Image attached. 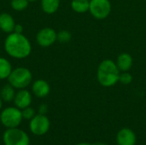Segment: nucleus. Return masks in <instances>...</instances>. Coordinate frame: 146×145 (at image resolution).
<instances>
[{"instance_id": "6", "label": "nucleus", "mask_w": 146, "mask_h": 145, "mask_svg": "<svg viewBox=\"0 0 146 145\" xmlns=\"http://www.w3.org/2000/svg\"><path fill=\"white\" fill-rule=\"evenodd\" d=\"M30 131L36 136H43L47 133L50 127L49 118L45 115H37L31 121L29 124Z\"/></svg>"}, {"instance_id": "11", "label": "nucleus", "mask_w": 146, "mask_h": 145, "mask_svg": "<svg viewBox=\"0 0 146 145\" xmlns=\"http://www.w3.org/2000/svg\"><path fill=\"white\" fill-rule=\"evenodd\" d=\"M33 92L38 97H45L50 91V85L44 79L35 80L33 84Z\"/></svg>"}, {"instance_id": "5", "label": "nucleus", "mask_w": 146, "mask_h": 145, "mask_svg": "<svg viewBox=\"0 0 146 145\" xmlns=\"http://www.w3.org/2000/svg\"><path fill=\"white\" fill-rule=\"evenodd\" d=\"M22 119L23 117L20 109L14 107L4 109L0 115V121L7 128L17 127L21 123Z\"/></svg>"}, {"instance_id": "14", "label": "nucleus", "mask_w": 146, "mask_h": 145, "mask_svg": "<svg viewBox=\"0 0 146 145\" xmlns=\"http://www.w3.org/2000/svg\"><path fill=\"white\" fill-rule=\"evenodd\" d=\"M60 6V0H41V7L46 14H54Z\"/></svg>"}, {"instance_id": "2", "label": "nucleus", "mask_w": 146, "mask_h": 145, "mask_svg": "<svg viewBox=\"0 0 146 145\" xmlns=\"http://www.w3.org/2000/svg\"><path fill=\"white\" fill-rule=\"evenodd\" d=\"M120 79V69L112 60L103 61L98 68V80L104 87L115 85Z\"/></svg>"}, {"instance_id": "19", "label": "nucleus", "mask_w": 146, "mask_h": 145, "mask_svg": "<svg viewBox=\"0 0 146 145\" xmlns=\"http://www.w3.org/2000/svg\"><path fill=\"white\" fill-rule=\"evenodd\" d=\"M71 38H72L71 33L68 31H66V30L61 31L59 33H57V40L60 43H62V44L69 42Z\"/></svg>"}, {"instance_id": "10", "label": "nucleus", "mask_w": 146, "mask_h": 145, "mask_svg": "<svg viewBox=\"0 0 146 145\" xmlns=\"http://www.w3.org/2000/svg\"><path fill=\"white\" fill-rule=\"evenodd\" d=\"M14 103L16 106V108L20 109H26L30 106L32 103V95L31 93L27 91L21 89L15 96Z\"/></svg>"}, {"instance_id": "7", "label": "nucleus", "mask_w": 146, "mask_h": 145, "mask_svg": "<svg viewBox=\"0 0 146 145\" xmlns=\"http://www.w3.org/2000/svg\"><path fill=\"white\" fill-rule=\"evenodd\" d=\"M89 10L95 18L102 20L110 14L111 3L109 0H91Z\"/></svg>"}, {"instance_id": "13", "label": "nucleus", "mask_w": 146, "mask_h": 145, "mask_svg": "<svg viewBox=\"0 0 146 145\" xmlns=\"http://www.w3.org/2000/svg\"><path fill=\"white\" fill-rule=\"evenodd\" d=\"M133 61L131 55H129L128 53H122L118 56L116 65L121 71L127 72L131 69L133 66Z\"/></svg>"}, {"instance_id": "27", "label": "nucleus", "mask_w": 146, "mask_h": 145, "mask_svg": "<svg viewBox=\"0 0 146 145\" xmlns=\"http://www.w3.org/2000/svg\"><path fill=\"white\" fill-rule=\"evenodd\" d=\"M29 2H35V1H38V0H28Z\"/></svg>"}, {"instance_id": "18", "label": "nucleus", "mask_w": 146, "mask_h": 145, "mask_svg": "<svg viewBox=\"0 0 146 145\" xmlns=\"http://www.w3.org/2000/svg\"><path fill=\"white\" fill-rule=\"evenodd\" d=\"M28 3H29L28 0H11L10 5L14 10L22 11L27 8Z\"/></svg>"}, {"instance_id": "12", "label": "nucleus", "mask_w": 146, "mask_h": 145, "mask_svg": "<svg viewBox=\"0 0 146 145\" xmlns=\"http://www.w3.org/2000/svg\"><path fill=\"white\" fill-rule=\"evenodd\" d=\"M15 26V20L11 15L8 13L0 14V29L3 32L6 33H11L14 32Z\"/></svg>"}, {"instance_id": "28", "label": "nucleus", "mask_w": 146, "mask_h": 145, "mask_svg": "<svg viewBox=\"0 0 146 145\" xmlns=\"http://www.w3.org/2000/svg\"><path fill=\"white\" fill-rule=\"evenodd\" d=\"M89 1H91V0H89Z\"/></svg>"}, {"instance_id": "26", "label": "nucleus", "mask_w": 146, "mask_h": 145, "mask_svg": "<svg viewBox=\"0 0 146 145\" xmlns=\"http://www.w3.org/2000/svg\"><path fill=\"white\" fill-rule=\"evenodd\" d=\"M93 145H109V144H104V143H98V144H93Z\"/></svg>"}, {"instance_id": "25", "label": "nucleus", "mask_w": 146, "mask_h": 145, "mask_svg": "<svg viewBox=\"0 0 146 145\" xmlns=\"http://www.w3.org/2000/svg\"><path fill=\"white\" fill-rule=\"evenodd\" d=\"M2 106H3V100H2V98L0 97V109H2Z\"/></svg>"}, {"instance_id": "23", "label": "nucleus", "mask_w": 146, "mask_h": 145, "mask_svg": "<svg viewBox=\"0 0 146 145\" xmlns=\"http://www.w3.org/2000/svg\"><path fill=\"white\" fill-rule=\"evenodd\" d=\"M23 32V27L21 25H15V29H14V32L16 33H22Z\"/></svg>"}, {"instance_id": "24", "label": "nucleus", "mask_w": 146, "mask_h": 145, "mask_svg": "<svg viewBox=\"0 0 146 145\" xmlns=\"http://www.w3.org/2000/svg\"><path fill=\"white\" fill-rule=\"evenodd\" d=\"M75 145H93V144H88V143H79V144H77Z\"/></svg>"}, {"instance_id": "3", "label": "nucleus", "mask_w": 146, "mask_h": 145, "mask_svg": "<svg viewBox=\"0 0 146 145\" xmlns=\"http://www.w3.org/2000/svg\"><path fill=\"white\" fill-rule=\"evenodd\" d=\"M33 79L32 73L27 68H17L12 70L8 80L9 85L16 89H24L30 85Z\"/></svg>"}, {"instance_id": "1", "label": "nucleus", "mask_w": 146, "mask_h": 145, "mask_svg": "<svg viewBox=\"0 0 146 145\" xmlns=\"http://www.w3.org/2000/svg\"><path fill=\"white\" fill-rule=\"evenodd\" d=\"M4 50L13 58L24 59L30 55L32 46L26 36L13 32L8 35L4 41Z\"/></svg>"}, {"instance_id": "20", "label": "nucleus", "mask_w": 146, "mask_h": 145, "mask_svg": "<svg viewBox=\"0 0 146 145\" xmlns=\"http://www.w3.org/2000/svg\"><path fill=\"white\" fill-rule=\"evenodd\" d=\"M21 114H22L23 119H26V120H32L35 116V111H34V109H32V108H30V107H27L26 109H23L22 111H21Z\"/></svg>"}, {"instance_id": "9", "label": "nucleus", "mask_w": 146, "mask_h": 145, "mask_svg": "<svg viewBox=\"0 0 146 145\" xmlns=\"http://www.w3.org/2000/svg\"><path fill=\"white\" fill-rule=\"evenodd\" d=\"M115 140L117 145H135L137 136L132 129L125 127L117 132Z\"/></svg>"}, {"instance_id": "16", "label": "nucleus", "mask_w": 146, "mask_h": 145, "mask_svg": "<svg viewBox=\"0 0 146 145\" xmlns=\"http://www.w3.org/2000/svg\"><path fill=\"white\" fill-rule=\"evenodd\" d=\"M73 10L77 13H85L89 10L90 1L89 0H73L71 3Z\"/></svg>"}, {"instance_id": "22", "label": "nucleus", "mask_w": 146, "mask_h": 145, "mask_svg": "<svg viewBox=\"0 0 146 145\" xmlns=\"http://www.w3.org/2000/svg\"><path fill=\"white\" fill-rule=\"evenodd\" d=\"M48 111V106L46 104H41L38 107V114L40 115H45Z\"/></svg>"}, {"instance_id": "4", "label": "nucleus", "mask_w": 146, "mask_h": 145, "mask_svg": "<svg viewBox=\"0 0 146 145\" xmlns=\"http://www.w3.org/2000/svg\"><path fill=\"white\" fill-rule=\"evenodd\" d=\"M3 141L4 145H29L30 144L28 135L17 127L8 128L3 133Z\"/></svg>"}, {"instance_id": "17", "label": "nucleus", "mask_w": 146, "mask_h": 145, "mask_svg": "<svg viewBox=\"0 0 146 145\" xmlns=\"http://www.w3.org/2000/svg\"><path fill=\"white\" fill-rule=\"evenodd\" d=\"M15 91H14V87L11 85H4L0 92V97L2 98V100H3L4 102H11L12 100H14L15 98Z\"/></svg>"}, {"instance_id": "21", "label": "nucleus", "mask_w": 146, "mask_h": 145, "mask_svg": "<svg viewBox=\"0 0 146 145\" xmlns=\"http://www.w3.org/2000/svg\"><path fill=\"white\" fill-rule=\"evenodd\" d=\"M119 81L123 85H129L133 81V76L129 73L124 72L123 73L120 74Z\"/></svg>"}, {"instance_id": "15", "label": "nucleus", "mask_w": 146, "mask_h": 145, "mask_svg": "<svg viewBox=\"0 0 146 145\" xmlns=\"http://www.w3.org/2000/svg\"><path fill=\"white\" fill-rule=\"evenodd\" d=\"M12 70L13 69L10 62L7 59L0 57V79H8Z\"/></svg>"}, {"instance_id": "8", "label": "nucleus", "mask_w": 146, "mask_h": 145, "mask_svg": "<svg viewBox=\"0 0 146 145\" xmlns=\"http://www.w3.org/2000/svg\"><path fill=\"white\" fill-rule=\"evenodd\" d=\"M36 40L40 46L49 47L57 40V33L50 27H44L37 33Z\"/></svg>"}]
</instances>
